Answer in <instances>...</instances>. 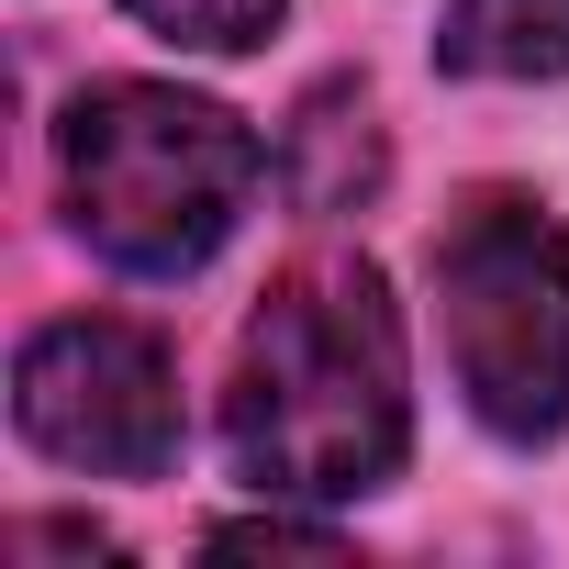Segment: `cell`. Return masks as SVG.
<instances>
[{"label":"cell","mask_w":569,"mask_h":569,"mask_svg":"<svg viewBox=\"0 0 569 569\" xmlns=\"http://www.w3.org/2000/svg\"><path fill=\"white\" fill-rule=\"evenodd\" d=\"M12 425L34 458L90 480H168L179 469V358L157 325L123 313H57L12 358Z\"/></svg>","instance_id":"277c9868"},{"label":"cell","mask_w":569,"mask_h":569,"mask_svg":"<svg viewBox=\"0 0 569 569\" xmlns=\"http://www.w3.org/2000/svg\"><path fill=\"white\" fill-rule=\"evenodd\" d=\"M447 79H569V0H447Z\"/></svg>","instance_id":"8992f818"},{"label":"cell","mask_w":569,"mask_h":569,"mask_svg":"<svg viewBox=\"0 0 569 569\" xmlns=\"http://www.w3.org/2000/svg\"><path fill=\"white\" fill-rule=\"evenodd\" d=\"M279 190L313 223H347V212H369L391 190V123H380L369 79L336 68V79H313L291 101V123H279Z\"/></svg>","instance_id":"5b68a950"},{"label":"cell","mask_w":569,"mask_h":569,"mask_svg":"<svg viewBox=\"0 0 569 569\" xmlns=\"http://www.w3.org/2000/svg\"><path fill=\"white\" fill-rule=\"evenodd\" d=\"M413 447V380H402V313L369 257H302L279 268L223 380V458L268 502H369L402 480Z\"/></svg>","instance_id":"6da1fadb"},{"label":"cell","mask_w":569,"mask_h":569,"mask_svg":"<svg viewBox=\"0 0 569 569\" xmlns=\"http://www.w3.org/2000/svg\"><path fill=\"white\" fill-rule=\"evenodd\" d=\"M436 336L458 369V402L502 447H558L569 436V223L536 190H458L436 246Z\"/></svg>","instance_id":"3957f363"},{"label":"cell","mask_w":569,"mask_h":569,"mask_svg":"<svg viewBox=\"0 0 569 569\" xmlns=\"http://www.w3.org/2000/svg\"><path fill=\"white\" fill-rule=\"evenodd\" d=\"M123 12H134L146 34L190 46V57H246V46L279 34V12H291V0H123Z\"/></svg>","instance_id":"52a82bcc"},{"label":"cell","mask_w":569,"mask_h":569,"mask_svg":"<svg viewBox=\"0 0 569 569\" xmlns=\"http://www.w3.org/2000/svg\"><path fill=\"white\" fill-rule=\"evenodd\" d=\"M257 179H268V146L246 134V112H223L201 90H168V79H101L57 123L68 223L123 279H190V268H212L223 234L246 223Z\"/></svg>","instance_id":"7a4b0ae2"}]
</instances>
